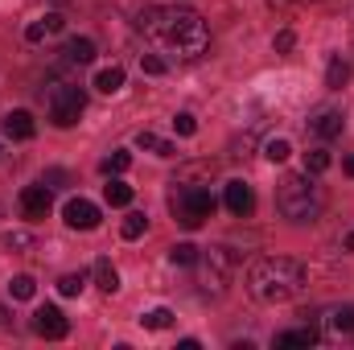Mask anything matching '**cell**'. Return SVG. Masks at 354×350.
<instances>
[{
  "instance_id": "6da1fadb",
  "label": "cell",
  "mask_w": 354,
  "mask_h": 350,
  "mask_svg": "<svg viewBox=\"0 0 354 350\" xmlns=\"http://www.w3.org/2000/svg\"><path fill=\"white\" fill-rule=\"evenodd\" d=\"M136 29L157 46V54H169L177 62H194L210 46V29L194 8L181 4H153L136 17Z\"/></svg>"
},
{
  "instance_id": "7a4b0ae2",
  "label": "cell",
  "mask_w": 354,
  "mask_h": 350,
  "mask_svg": "<svg viewBox=\"0 0 354 350\" xmlns=\"http://www.w3.org/2000/svg\"><path fill=\"white\" fill-rule=\"evenodd\" d=\"M305 284H309V268L301 260H292V256H264L248 272V288L264 305H284V301L301 297Z\"/></svg>"
},
{
  "instance_id": "3957f363",
  "label": "cell",
  "mask_w": 354,
  "mask_h": 350,
  "mask_svg": "<svg viewBox=\"0 0 354 350\" xmlns=\"http://www.w3.org/2000/svg\"><path fill=\"white\" fill-rule=\"evenodd\" d=\"M276 206H280V214L288 223H313L322 214L326 198H322L313 174H288L280 181V190H276Z\"/></svg>"
},
{
  "instance_id": "277c9868",
  "label": "cell",
  "mask_w": 354,
  "mask_h": 350,
  "mask_svg": "<svg viewBox=\"0 0 354 350\" xmlns=\"http://www.w3.org/2000/svg\"><path fill=\"white\" fill-rule=\"evenodd\" d=\"M169 210L185 231H198L210 214H214V194L206 185H194V181H174V194H169Z\"/></svg>"
},
{
  "instance_id": "5b68a950",
  "label": "cell",
  "mask_w": 354,
  "mask_h": 350,
  "mask_svg": "<svg viewBox=\"0 0 354 350\" xmlns=\"http://www.w3.org/2000/svg\"><path fill=\"white\" fill-rule=\"evenodd\" d=\"M41 103H46V116H50L54 128H75L79 116H83V107H87V95L75 83H46Z\"/></svg>"
},
{
  "instance_id": "8992f818",
  "label": "cell",
  "mask_w": 354,
  "mask_h": 350,
  "mask_svg": "<svg viewBox=\"0 0 354 350\" xmlns=\"http://www.w3.org/2000/svg\"><path fill=\"white\" fill-rule=\"evenodd\" d=\"M235 252L231 248H206V252H198V284L206 288V293H223L227 284H231V276H235Z\"/></svg>"
},
{
  "instance_id": "52a82bcc",
  "label": "cell",
  "mask_w": 354,
  "mask_h": 350,
  "mask_svg": "<svg viewBox=\"0 0 354 350\" xmlns=\"http://www.w3.org/2000/svg\"><path fill=\"white\" fill-rule=\"evenodd\" d=\"M33 334H41V338H50V342H58V338H66V334H71V322H66V313H62L58 305H41V309L33 313Z\"/></svg>"
},
{
  "instance_id": "ba28073f",
  "label": "cell",
  "mask_w": 354,
  "mask_h": 350,
  "mask_svg": "<svg viewBox=\"0 0 354 350\" xmlns=\"http://www.w3.org/2000/svg\"><path fill=\"white\" fill-rule=\"evenodd\" d=\"M21 214H25V219H33V223L50 214V185H46V181H37V185H25V190H21Z\"/></svg>"
},
{
  "instance_id": "9c48e42d",
  "label": "cell",
  "mask_w": 354,
  "mask_h": 350,
  "mask_svg": "<svg viewBox=\"0 0 354 350\" xmlns=\"http://www.w3.org/2000/svg\"><path fill=\"white\" fill-rule=\"evenodd\" d=\"M62 214H66V227H75V231H95L99 227V206L87 202V198H71Z\"/></svg>"
},
{
  "instance_id": "30bf717a",
  "label": "cell",
  "mask_w": 354,
  "mask_h": 350,
  "mask_svg": "<svg viewBox=\"0 0 354 350\" xmlns=\"http://www.w3.org/2000/svg\"><path fill=\"white\" fill-rule=\"evenodd\" d=\"M342 128H346V116H342L338 107H322V111H313V120H309V132L322 136V140L342 136Z\"/></svg>"
},
{
  "instance_id": "8fae6325",
  "label": "cell",
  "mask_w": 354,
  "mask_h": 350,
  "mask_svg": "<svg viewBox=\"0 0 354 350\" xmlns=\"http://www.w3.org/2000/svg\"><path fill=\"white\" fill-rule=\"evenodd\" d=\"M227 210L235 214V219H248L252 210H256V194H252V185L248 181H227Z\"/></svg>"
},
{
  "instance_id": "7c38bea8",
  "label": "cell",
  "mask_w": 354,
  "mask_h": 350,
  "mask_svg": "<svg viewBox=\"0 0 354 350\" xmlns=\"http://www.w3.org/2000/svg\"><path fill=\"white\" fill-rule=\"evenodd\" d=\"M33 132H37V124H33L29 111H8V116H4V136H12V140H33Z\"/></svg>"
},
{
  "instance_id": "4fadbf2b",
  "label": "cell",
  "mask_w": 354,
  "mask_h": 350,
  "mask_svg": "<svg viewBox=\"0 0 354 350\" xmlns=\"http://www.w3.org/2000/svg\"><path fill=\"white\" fill-rule=\"evenodd\" d=\"M317 330L313 326H301V330H284V334H276V350H284V347H317Z\"/></svg>"
},
{
  "instance_id": "5bb4252c",
  "label": "cell",
  "mask_w": 354,
  "mask_h": 350,
  "mask_svg": "<svg viewBox=\"0 0 354 350\" xmlns=\"http://www.w3.org/2000/svg\"><path fill=\"white\" fill-rule=\"evenodd\" d=\"M62 54H66V62H75V66H87V62H95V42H91V37H71Z\"/></svg>"
},
{
  "instance_id": "9a60e30c",
  "label": "cell",
  "mask_w": 354,
  "mask_h": 350,
  "mask_svg": "<svg viewBox=\"0 0 354 350\" xmlns=\"http://www.w3.org/2000/svg\"><path fill=\"white\" fill-rule=\"evenodd\" d=\"M346 83H351V62H346L342 54H334V58H330V71H326V87L342 91Z\"/></svg>"
},
{
  "instance_id": "2e32d148",
  "label": "cell",
  "mask_w": 354,
  "mask_h": 350,
  "mask_svg": "<svg viewBox=\"0 0 354 350\" xmlns=\"http://www.w3.org/2000/svg\"><path fill=\"white\" fill-rule=\"evenodd\" d=\"M95 284H99L103 293H115V288H120V272L111 268V260H95Z\"/></svg>"
},
{
  "instance_id": "e0dca14e",
  "label": "cell",
  "mask_w": 354,
  "mask_h": 350,
  "mask_svg": "<svg viewBox=\"0 0 354 350\" xmlns=\"http://www.w3.org/2000/svg\"><path fill=\"white\" fill-rule=\"evenodd\" d=\"M95 87L103 91V95H115V91L124 87V66H107V71H99V75H95Z\"/></svg>"
},
{
  "instance_id": "ac0fdd59",
  "label": "cell",
  "mask_w": 354,
  "mask_h": 350,
  "mask_svg": "<svg viewBox=\"0 0 354 350\" xmlns=\"http://www.w3.org/2000/svg\"><path fill=\"white\" fill-rule=\"evenodd\" d=\"M330 330H334V334H354V305L330 309Z\"/></svg>"
},
{
  "instance_id": "d6986e66",
  "label": "cell",
  "mask_w": 354,
  "mask_h": 350,
  "mask_svg": "<svg viewBox=\"0 0 354 350\" xmlns=\"http://www.w3.org/2000/svg\"><path fill=\"white\" fill-rule=\"evenodd\" d=\"M136 145H140V149H149V153H157V157H177V149L169 145V140H161L157 132H140V136H136Z\"/></svg>"
},
{
  "instance_id": "ffe728a7",
  "label": "cell",
  "mask_w": 354,
  "mask_h": 350,
  "mask_svg": "<svg viewBox=\"0 0 354 350\" xmlns=\"http://www.w3.org/2000/svg\"><path fill=\"white\" fill-rule=\"evenodd\" d=\"M103 198H107V206H128L132 202V185L128 181H111V185H103Z\"/></svg>"
},
{
  "instance_id": "44dd1931",
  "label": "cell",
  "mask_w": 354,
  "mask_h": 350,
  "mask_svg": "<svg viewBox=\"0 0 354 350\" xmlns=\"http://www.w3.org/2000/svg\"><path fill=\"white\" fill-rule=\"evenodd\" d=\"M330 161H334L330 149H309V153H305V174H326Z\"/></svg>"
},
{
  "instance_id": "7402d4cb",
  "label": "cell",
  "mask_w": 354,
  "mask_h": 350,
  "mask_svg": "<svg viewBox=\"0 0 354 350\" xmlns=\"http://www.w3.org/2000/svg\"><path fill=\"white\" fill-rule=\"evenodd\" d=\"M33 293H37L33 276H12V280H8V297H12V301H29Z\"/></svg>"
},
{
  "instance_id": "603a6c76",
  "label": "cell",
  "mask_w": 354,
  "mask_h": 350,
  "mask_svg": "<svg viewBox=\"0 0 354 350\" xmlns=\"http://www.w3.org/2000/svg\"><path fill=\"white\" fill-rule=\"evenodd\" d=\"M140 322H145V330H169L174 326V309H149Z\"/></svg>"
},
{
  "instance_id": "cb8c5ba5",
  "label": "cell",
  "mask_w": 354,
  "mask_h": 350,
  "mask_svg": "<svg viewBox=\"0 0 354 350\" xmlns=\"http://www.w3.org/2000/svg\"><path fill=\"white\" fill-rule=\"evenodd\" d=\"M128 165H132V153H128V149H115V153H111L99 169H103V174H124Z\"/></svg>"
},
{
  "instance_id": "d4e9b609",
  "label": "cell",
  "mask_w": 354,
  "mask_h": 350,
  "mask_svg": "<svg viewBox=\"0 0 354 350\" xmlns=\"http://www.w3.org/2000/svg\"><path fill=\"white\" fill-rule=\"evenodd\" d=\"M83 284H87V276H83V272H66V276L58 280V293H62V297H79V293H83Z\"/></svg>"
},
{
  "instance_id": "484cf974",
  "label": "cell",
  "mask_w": 354,
  "mask_h": 350,
  "mask_svg": "<svg viewBox=\"0 0 354 350\" xmlns=\"http://www.w3.org/2000/svg\"><path fill=\"white\" fill-rule=\"evenodd\" d=\"M264 157L272 161V165H280V161H288V157H292V145H288V140H268Z\"/></svg>"
},
{
  "instance_id": "4316f807",
  "label": "cell",
  "mask_w": 354,
  "mask_h": 350,
  "mask_svg": "<svg viewBox=\"0 0 354 350\" xmlns=\"http://www.w3.org/2000/svg\"><path fill=\"white\" fill-rule=\"evenodd\" d=\"M120 231H124V239H140V235L149 231V219H145V214H128Z\"/></svg>"
},
{
  "instance_id": "83f0119b",
  "label": "cell",
  "mask_w": 354,
  "mask_h": 350,
  "mask_svg": "<svg viewBox=\"0 0 354 350\" xmlns=\"http://www.w3.org/2000/svg\"><path fill=\"white\" fill-rule=\"evenodd\" d=\"M169 260L174 264H198V248H194V243H174V248H169Z\"/></svg>"
},
{
  "instance_id": "f1b7e54d",
  "label": "cell",
  "mask_w": 354,
  "mask_h": 350,
  "mask_svg": "<svg viewBox=\"0 0 354 350\" xmlns=\"http://www.w3.org/2000/svg\"><path fill=\"white\" fill-rule=\"evenodd\" d=\"M174 132L177 136H194V132H198V120H194L189 111H177L174 116Z\"/></svg>"
},
{
  "instance_id": "f546056e",
  "label": "cell",
  "mask_w": 354,
  "mask_h": 350,
  "mask_svg": "<svg viewBox=\"0 0 354 350\" xmlns=\"http://www.w3.org/2000/svg\"><path fill=\"white\" fill-rule=\"evenodd\" d=\"M140 71L145 75H165V58L161 54H140Z\"/></svg>"
},
{
  "instance_id": "4dcf8cb0",
  "label": "cell",
  "mask_w": 354,
  "mask_h": 350,
  "mask_svg": "<svg viewBox=\"0 0 354 350\" xmlns=\"http://www.w3.org/2000/svg\"><path fill=\"white\" fill-rule=\"evenodd\" d=\"M4 243H8V248H33V235H29V231H8Z\"/></svg>"
},
{
  "instance_id": "1f68e13d",
  "label": "cell",
  "mask_w": 354,
  "mask_h": 350,
  "mask_svg": "<svg viewBox=\"0 0 354 350\" xmlns=\"http://www.w3.org/2000/svg\"><path fill=\"white\" fill-rule=\"evenodd\" d=\"M46 33H50V29H46V21H33V25L25 29V37H29V42H41Z\"/></svg>"
},
{
  "instance_id": "d6a6232c",
  "label": "cell",
  "mask_w": 354,
  "mask_h": 350,
  "mask_svg": "<svg viewBox=\"0 0 354 350\" xmlns=\"http://www.w3.org/2000/svg\"><path fill=\"white\" fill-rule=\"evenodd\" d=\"M292 42H297V37H292L288 29H284V33H276V54H288V50H292Z\"/></svg>"
},
{
  "instance_id": "836d02e7",
  "label": "cell",
  "mask_w": 354,
  "mask_h": 350,
  "mask_svg": "<svg viewBox=\"0 0 354 350\" xmlns=\"http://www.w3.org/2000/svg\"><path fill=\"white\" fill-rule=\"evenodd\" d=\"M41 21H46V29H50V33H58V29L66 25V17H62V12H50V17H41Z\"/></svg>"
},
{
  "instance_id": "e575fe53",
  "label": "cell",
  "mask_w": 354,
  "mask_h": 350,
  "mask_svg": "<svg viewBox=\"0 0 354 350\" xmlns=\"http://www.w3.org/2000/svg\"><path fill=\"white\" fill-rule=\"evenodd\" d=\"M41 181H46V185L54 190V185H62V181H66V174H62V169H50V174L41 177Z\"/></svg>"
},
{
  "instance_id": "d590c367",
  "label": "cell",
  "mask_w": 354,
  "mask_h": 350,
  "mask_svg": "<svg viewBox=\"0 0 354 350\" xmlns=\"http://www.w3.org/2000/svg\"><path fill=\"white\" fill-rule=\"evenodd\" d=\"M342 248H346V252H354V231H346V239H342Z\"/></svg>"
},
{
  "instance_id": "8d00e7d4",
  "label": "cell",
  "mask_w": 354,
  "mask_h": 350,
  "mask_svg": "<svg viewBox=\"0 0 354 350\" xmlns=\"http://www.w3.org/2000/svg\"><path fill=\"white\" fill-rule=\"evenodd\" d=\"M342 169H346V177H354V157H346V161H342Z\"/></svg>"
},
{
  "instance_id": "74e56055",
  "label": "cell",
  "mask_w": 354,
  "mask_h": 350,
  "mask_svg": "<svg viewBox=\"0 0 354 350\" xmlns=\"http://www.w3.org/2000/svg\"><path fill=\"white\" fill-rule=\"evenodd\" d=\"M272 4H292V0H272Z\"/></svg>"
}]
</instances>
